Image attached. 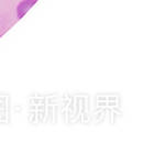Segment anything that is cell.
Segmentation results:
<instances>
[{
    "instance_id": "7a4b0ae2",
    "label": "cell",
    "mask_w": 154,
    "mask_h": 154,
    "mask_svg": "<svg viewBox=\"0 0 154 154\" xmlns=\"http://www.w3.org/2000/svg\"><path fill=\"white\" fill-rule=\"evenodd\" d=\"M65 122L78 123L88 120L89 115V97L85 95L67 96L63 100V111Z\"/></svg>"
},
{
    "instance_id": "277c9868",
    "label": "cell",
    "mask_w": 154,
    "mask_h": 154,
    "mask_svg": "<svg viewBox=\"0 0 154 154\" xmlns=\"http://www.w3.org/2000/svg\"><path fill=\"white\" fill-rule=\"evenodd\" d=\"M36 2V0H24L22 2L19 3V6L17 7V16L18 18H22L26 12L28 10L31 9V7Z\"/></svg>"
},
{
    "instance_id": "3957f363",
    "label": "cell",
    "mask_w": 154,
    "mask_h": 154,
    "mask_svg": "<svg viewBox=\"0 0 154 154\" xmlns=\"http://www.w3.org/2000/svg\"><path fill=\"white\" fill-rule=\"evenodd\" d=\"M95 105V117L99 121L103 122L106 119L113 120L120 113V97L111 96L109 94L99 95L96 97Z\"/></svg>"
},
{
    "instance_id": "6da1fadb",
    "label": "cell",
    "mask_w": 154,
    "mask_h": 154,
    "mask_svg": "<svg viewBox=\"0 0 154 154\" xmlns=\"http://www.w3.org/2000/svg\"><path fill=\"white\" fill-rule=\"evenodd\" d=\"M57 98L51 95L31 97L29 101V120L33 123H48L56 120Z\"/></svg>"
}]
</instances>
